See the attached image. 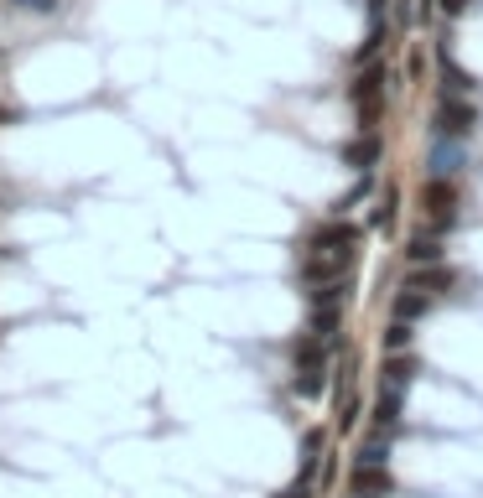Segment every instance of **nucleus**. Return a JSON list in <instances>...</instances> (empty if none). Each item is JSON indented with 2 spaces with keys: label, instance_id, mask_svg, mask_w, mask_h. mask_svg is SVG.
<instances>
[{
  "label": "nucleus",
  "instance_id": "1",
  "mask_svg": "<svg viewBox=\"0 0 483 498\" xmlns=\"http://www.w3.org/2000/svg\"><path fill=\"white\" fill-rule=\"evenodd\" d=\"M358 239H364L358 224H348V218L333 213V218L307 239V249H302V281H307V286L348 281V270H354V260H358Z\"/></svg>",
  "mask_w": 483,
  "mask_h": 498
},
{
  "label": "nucleus",
  "instance_id": "13",
  "mask_svg": "<svg viewBox=\"0 0 483 498\" xmlns=\"http://www.w3.org/2000/svg\"><path fill=\"white\" fill-rule=\"evenodd\" d=\"M400 410H405V394L379 390V400H375V431H395V426H400Z\"/></svg>",
  "mask_w": 483,
  "mask_h": 498
},
{
  "label": "nucleus",
  "instance_id": "19",
  "mask_svg": "<svg viewBox=\"0 0 483 498\" xmlns=\"http://www.w3.org/2000/svg\"><path fill=\"white\" fill-rule=\"evenodd\" d=\"M281 498H307V483H296V488H286Z\"/></svg>",
  "mask_w": 483,
  "mask_h": 498
},
{
  "label": "nucleus",
  "instance_id": "18",
  "mask_svg": "<svg viewBox=\"0 0 483 498\" xmlns=\"http://www.w3.org/2000/svg\"><path fill=\"white\" fill-rule=\"evenodd\" d=\"M16 5H22V11H42V16L47 11H58V0H16Z\"/></svg>",
  "mask_w": 483,
  "mask_h": 498
},
{
  "label": "nucleus",
  "instance_id": "3",
  "mask_svg": "<svg viewBox=\"0 0 483 498\" xmlns=\"http://www.w3.org/2000/svg\"><path fill=\"white\" fill-rule=\"evenodd\" d=\"M473 130H478V104L458 99V94H437L432 135H437V141H473Z\"/></svg>",
  "mask_w": 483,
  "mask_h": 498
},
{
  "label": "nucleus",
  "instance_id": "12",
  "mask_svg": "<svg viewBox=\"0 0 483 498\" xmlns=\"http://www.w3.org/2000/svg\"><path fill=\"white\" fill-rule=\"evenodd\" d=\"M354 467H390V431H375L354 452Z\"/></svg>",
  "mask_w": 483,
  "mask_h": 498
},
{
  "label": "nucleus",
  "instance_id": "20",
  "mask_svg": "<svg viewBox=\"0 0 483 498\" xmlns=\"http://www.w3.org/2000/svg\"><path fill=\"white\" fill-rule=\"evenodd\" d=\"M0 120H11V109H5V104H0Z\"/></svg>",
  "mask_w": 483,
  "mask_h": 498
},
{
  "label": "nucleus",
  "instance_id": "2",
  "mask_svg": "<svg viewBox=\"0 0 483 498\" xmlns=\"http://www.w3.org/2000/svg\"><path fill=\"white\" fill-rule=\"evenodd\" d=\"M385 62H364V73L348 83V104L358 109V130H375L379 115H385Z\"/></svg>",
  "mask_w": 483,
  "mask_h": 498
},
{
  "label": "nucleus",
  "instance_id": "10",
  "mask_svg": "<svg viewBox=\"0 0 483 498\" xmlns=\"http://www.w3.org/2000/svg\"><path fill=\"white\" fill-rule=\"evenodd\" d=\"M405 260H411V265H441V260H447V249H441V234H426V228H421V234H411V244H405Z\"/></svg>",
  "mask_w": 483,
  "mask_h": 498
},
{
  "label": "nucleus",
  "instance_id": "14",
  "mask_svg": "<svg viewBox=\"0 0 483 498\" xmlns=\"http://www.w3.org/2000/svg\"><path fill=\"white\" fill-rule=\"evenodd\" d=\"M317 462H322V431H307V441H302V473H296V483H312V477H317Z\"/></svg>",
  "mask_w": 483,
  "mask_h": 498
},
{
  "label": "nucleus",
  "instance_id": "6",
  "mask_svg": "<svg viewBox=\"0 0 483 498\" xmlns=\"http://www.w3.org/2000/svg\"><path fill=\"white\" fill-rule=\"evenodd\" d=\"M462 166H468V141H437L426 151V177H452L458 182Z\"/></svg>",
  "mask_w": 483,
  "mask_h": 498
},
{
  "label": "nucleus",
  "instance_id": "17",
  "mask_svg": "<svg viewBox=\"0 0 483 498\" xmlns=\"http://www.w3.org/2000/svg\"><path fill=\"white\" fill-rule=\"evenodd\" d=\"M468 5H473V0H441V16L458 21V16H468Z\"/></svg>",
  "mask_w": 483,
  "mask_h": 498
},
{
  "label": "nucleus",
  "instance_id": "5",
  "mask_svg": "<svg viewBox=\"0 0 483 498\" xmlns=\"http://www.w3.org/2000/svg\"><path fill=\"white\" fill-rule=\"evenodd\" d=\"M379 156H385V141H379V130H358V141L343 145V166H348V171H358V177H364V171H375Z\"/></svg>",
  "mask_w": 483,
  "mask_h": 498
},
{
  "label": "nucleus",
  "instance_id": "8",
  "mask_svg": "<svg viewBox=\"0 0 483 498\" xmlns=\"http://www.w3.org/2000/svg\"><path fill=\"white\" fill-rule=\"evenodd\" d=\"M452 281H458V270H447V260L441 265H411V275H405V286L426 290V296H441Z\"/></svg>",
  "mask_w": 483,
  "mask_h": 498
},
{
  "label": "nucleus",
  "instance_id": "11",
  "mask_svg": "<svg viewBox=\"0 0 483 498\" xmlns=\"http://www.w3.org/2000/svg\"><path fill=\"white\" fill-rule=\"evenodd\" d=\"M432 311V296L426 290H416V286H400L395 290V307H390V317H400V322H421Z\"/></svg>",
  "mask_w": 483,
  "mask_h": 498
},
{
  "label": "nucleus",
  "instance_id": "16",
  "mask_svg": "<svg viewBox=\"0 0 483 498\" xmlns=\"http://www.w3.org/2000/svg\"><path fill=\"white\" fill-rule=\"evenodd\" d=\"M411 337H416V327H411V322H400V317H390V327H385L379 343H385V353H405V348H411Z\"/></svg>",
  "mask_w": 483,
  "mask_h": 498
},
{
  "label": "nucleus",
  "instance_id": "4",
  "mask_svg": "<svg viewBox=\"0 0 483 498\" xmlns=\"http://www.w3.org/2000/svg\"><path fill=\"white\" fill-rule=\"evenodd\" d=\"M421 208H426V218H432V234L458 228V182H452V177H426Z\"/></svg>",
  "mask_w": 483,
  "mask_h": 498
},
{
  "label": "nucleus",
  "instance_id": "7",
  "mask_svg": "<svg viewBox=\"0 0 483 498\" xmlns=\"http://www.w3.org/2000/svg\"><path fill=\"white\" fill-rule=\"evenodd\" d=\"M348 488H354V498H390L395 493V477H390V467H354Z\"/></svg>",
  "mask_w": 483,
  "mask_h": 498
},
{
  "label": "nucleus",
  "instance_id": "9",
  "mask_svg": "<svg viewBox=\"0 0 483 498\" xmlns=\"http://www.w3.org/2000/svg\"><path fill=\"white\" fill-rule=\"evenodd\" d=\"M411 379H416V364H411V358H400V353H390V358H385V369H379V390L405 394V390H411Z\"/></svg>",
  "mask_w": 483,
  "mask_h": 498
},
{
  "label": "nucleus",
  "instance_id": "15",
  "mask_svg": "<svg viewBox=\"0 0 483 498\" xmlns=\"http://www.w3.org/2000/svg\"><path fill=\"white\" fill-rule=\"evenodd\" d=\"M395 208H400V192H395V187H385V192H379V203H375V213H369V228H395Z\"/></svg>",
  "mask_w": 483,
  "mask_h": 498
}]
</instances>
